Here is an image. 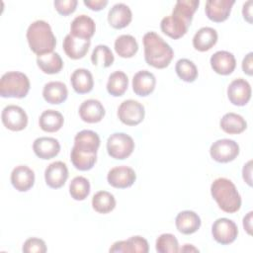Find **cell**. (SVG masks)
I'll return each instance as SVG.
<instances>
[{
  "mask_svg": "<svg viewBox=\"0 0 253 253\" xmlns=\"http://www.w3.org/2000/svg\"><path fill=\"white\" fill-rule=\"evenodd\" d=\"M199 5V0H178L175 3L172 14L161 20V31L173 40H178L185 36Z\"/></svg>",
  "mask_w": 253,
  "mask_h": 253,
  "instance_id": "6da1fadb",
  "label": "cell"
},
{
  "mask_svg": "<svg viewBox=\"0 0 253 253\" xmlns=\"http://www.w3.org/2000/svg\"><path fill=\"white\" fill-rule=\"evenodd\" d=\"M144 46V59L154 68L167 67L174 56L172 47L155 32H147L142 39Z\"/></svg>",
  "mask_w": 253,
  "mask_h": 253,
  "instance_id": "7a4b0ae2",
  "label": "cell"
},
{
  "mask_svg": "<svg viewBox=\"0 0 253 253\" xmlns=\"http://www.w3.org/2000/svg\"><path fill=\"white\" fill-rule=\"evenodd\" d=\"M27 41L31 50L38 56L52 52L56 39L49 24L43 20L33 22L27 30Z\"/></svg>",
  "mask_w": 253,
  "mask_h": 253,
  "instance_id": "3957f363",
  "label": "cell"
},
{
  "mask_svg": "<svg viewBox=\"0 0 253 253\" xmlns=\"http://www.w3.org/2000/svg\"><path fill=\"white\" fill-rule=\"evenodd\" d=\"M211 194L221 211L228 213L239 211L241 196L231 180L224 177L215 179L211 185Z\"/></svg>",
  "mask_w": 253,
  "mask_h": 253,
  "instance_id": "277c9868",
  "label": "cell"
},
{
  "mask_svg": "<svg viewBox=\"0 0 253 253\" xmlns=\"http://www.w3.org/2000/svg\"><path fill=\"white\" fill-rule=\"evenodd\" d=\"M30 79L19 71H8L0 79V96L3 98H25L30 91Z\"/></svg>",
  "mask_w": 253,
  "mask_h": 253,
  "instance_id": "5b68a950",
  "label": "cell"
},
{
  "mask_svg": "<svg viewBox=\"0 0 253 253\" xmlns=\"http://www.w3.org/2000/svg\"><path fill=\"white\" fill-rule=\"evenodd\" d=\"M134 149V141L131 136L125 132H114L108 137V154L118 160L127 158Z\"/></svg>",
  "mask_w": 253,
  "mask_h": 253,
  "instance_id": "8992f818",
  "label": "cell"
},
{
  "mask_svg": "<svg viewBox=\"0 0 253 253\" xmlns=\"http://www.w3.org/2000/svg\"><path fill=\"white\" fill-rule=\"evenodd\" d=\"M144 116L143 105L132 99L122 102L118 108V117L126 126H137L143 121Z\"/></svg>",
  "mask_w": 253,
  "mask_h": 253,
  "instance_id": "52a82bcc",
  "label": "cell"
},
{
  "mask_svg": "<svg viewBox=\"0 0 253 253\" xmlns=\"http://www.w3.org/2000/svg\"><path fill=\"white\" fill-rule=\"evenodd\" d=\"M211 158L219 163H227L234 160L239 154V145L229 138L217 139L210 148Z\"/></svg>",
  "mask_w": 253,
  "mask_h": 253,
  "instance_id": "ba28073f",
  "label": "cell"
},
{
  "mask_svg": "<svg viewBox=\"0 0 253 253\" xmlns=\"http://www.w3.org/2000/svg\"><path fill=\"white\" fill-rule=\"evenodd\" d=\"M211 234L217 243L228 245L235 241L238 235V227L233 220L226 217H220L212 223Z\"/></svg>",
  "mask_w": 253,
  "mask_h": 253,
  "instance_id": "9c48e42d",
  "label": "cell"
},
{
  "mask_svg": "<svg viewBox=\"0 0 253 253\" xmlns=\"http://www.w3.org/2000/svg\"><path fill=\"white\" fill-rule=\"evenodd\" d=\"M1 120L4 126L12 131L23 130L28 125L27 113L17 105L6 106L2 110Z\"/></svg>",
  "mask_w": 253,
  "mask_h": 253,
  "instance_id": "30bf717a",
  "label": "cell"
},
{
  "mask_svg": "<svg viewBox=\"0 0 253 253\" xmlns=\"http://www.w3.org/2000/svg\"><path fill=\"white\" fill-rule=\"evenodd\" d=\"M136 174L134 170L128 166L122 165L112 168L107 175L108 183L117 189H126L135 182Z\"/></svg>",
  "mask_w": 253,
  "mask_h": 253,
  "instance_id": "8fae6325",
  "label": "cell"
},
{
  "mask_svg": "<svg viewBox=\"0 0 253 253\" xmlns=\"http://www.w3.org/2000/svg\"><path fill=\"white\" fill-rule=\"evenodd\" d=\"M251 86L243 78H237L230 82L227 87V97L235 106H245L251 99Z\"/></svg>",
  "mask_w": 253,
  "mask_h": 253,
  "instance_id": "7c38bea8",
  "label": "cell"
},
{
  "mask_svg": "<svg viewBox=\"0 0 253 253\" xmlns=\"http://www.w3.org/2000/svg\"><path fill=\"white\" fill-rule=\"evenodd\" d=\"M234 3V0H208L205 6L206 15L211 21L221 23L229 17Z\"/></svg>",
  "mask_w": 253,
  "mask_h": 253,
  "instance_id": "4fadbf2b",
  "label": "cell"
},
{
  "mask_svg": "<svg viewBox=\"0 0 253 253\" xmlns=\"http://www.w3.org/2000/svg\"><path fill=\"white\" fill-rule=\"evenodd\" d=\"M68 179V168L62 161L50 163L44 170V180L51 189L61 188Z\"/></svg>",
  "mask_w": 253,
  "mask_h": 253,
  "instance_id": "5bb4252c",
  "label": "cell"
},
{
  "mask_svg": "<svg viewBox=\"0 0 253 253\" xmlns=\"http://www.w3.org/2000/svg\"><path fill=\"white\" fill-rule=\"evenodd\" d=\"M10 180L17 191L27 192L35 184V173L27 165H18L12 170Z\"/></svg>",
  "mask_w": 253,
  "mask_h": 253,
  "instance_id": "9a60e30c",
  "label": "cell"
},
{
  "mask_svg": "<svg viewBox=\"0 0 253 253\" xmlns=\"http://www.w3.org/2000/svg\"><path fill=\"white\" fill-rule=\"evenodd\" d=\"M100 142V137L97 132L90 129H83L76 133L73 147L84 153L97 154Z\"/></svg>",
  "mask_w": 253,
  "mask_h": 253,
  "instance_id": "2e32d148",
  "label": "cell"
},
{
  "mask_svg": "<svg viewBox=\"0 0 253 253\" xmlns=\"http://www.w3.org/2000/svg\"><path fill=\"white\" fill-rule=\"evenodd\" d=\"M33 150L39 158L48 160L59 153L60 143L54 137L42 136L35 139L33 143Z\"/></svg>",
  "mask_w": 253,
  "mask_h": 253,
  "instance_id": "e0dca14e",
  "label": "cell"
},
{
  "mask_svg": "<svg viewBox=\"0 0 253 253\" xmlns=\"http://www.w3.org/2000/svg\"><path fill=\"white\" fill-rule=\"evenodd\" d=\"M210 62L213 71L220 75H229L236 67L234 55L226 50H218L214 52L211 56Z\"/></svg>",
  "mask_w": 253,
  "mask_h": 253,
  "instance_id": "ac0fdd59",
  "label": "cell"
},
{
  "mask_svg": "<svg viewBox=\"0 0 253 253\" xmlns=\"http://www.w3.org/2000/svg\"><path fill=\"white\" fill-rule=\"evenodd\" d=\"M109 251L123 253H147L149 251V246L145 238L135 235L126 240L116 241Z\"/></svg>",
  "mask_w": 253,
  "mask_h": 253,
  "instance_id": "d6986e66",
  "label": "cell"
},
{
  "mask_svg": "<svg viewBox=\"0 0 253 253\" xmlns=\"http://www.w3.org/2000/svg\"><path fill=\"white\" fill-rule=\"evenodd\" d=\"M91 41L75 38L68 34L63 40V50L65 54L71 59H80L84 57L90 47Z\"/></svg>",
  "mask_w": 253,
  "mask_h": 253,
  "instance_id": "ffe728a7",
  "label": "cell"
},
{
  "mask_svg": "<svg viewBox=\"0 0 253 253\" xmlns=\"http://www.w3.org/2000/svg\"><path fill=\"white\" fill-rule=\"evenodd\" d=\"M105 108L99 100H85L79 107V116L81 120L88 124H95L102 121L105 117Z\"/></svg>",
  "mask_w": 253,
  "mask_h": 253,
  "instance_id": "44dd1931",
  "label": "cell"
},
{
  "mask_svg": "<svg viewBox=\"0 0 253 253\" xmlns=\"http://www.w3.org/2000/svg\"><path fill=\"white\" fill-rule=\"evenodd\" d=\"M156 85V78L148 70H140L132 77V90L137 96L146 97L150 95Z\"/></svg>",
  "mask_w": 253,
  "mask_h": 253,
  "instance_id": "7402d4cb",
  "label": "cell"
},
{
  "mask_svg": "<svg viewBox=\"0 0 253 253\" xmlns=\"http://www.w3.org/2000/svg\"><path fill=\"white\" fill-rule=\"evenodd\" d=\"M96 31V25L94 20L85 15H79L73 19L70 25V35L75 38L90 40Z\"/></svg>",
  "mask_w": 253,
  "mask_h": 253,
  "instance_id": "603a6c76",
  "label": "cell"
},
{
  "mask_svg": "<svg viewBox=\"0 0 253 253\" xmlns=\"http://www.w3.org/2000/svg\"><path fill=\"white\" fill-rule=\"evenodd\" d=\"M132 20L130 8L125 3L115 4L108 13V22L114 29H123L129 25Z\"/></svg>",
  "mask_w": 253,
  "mask_h": 253,
  "instance_id": "cb8c5ba5",
  "label": "cell"
},
{
  "mask_svg": "<svg viewBox=\"0 0 253 253\" xmlns=\"http://www.w3.org/2000/svg\"><path fill=\"white\" fill-rule=\"evenodd\" d=\"M201 217L193 211H183L175 218L176 228L183 234H192L201 226Z\"/></svg>",
  "mask_w": 253,
  "mask_h": 253,
  "instance_id": "d4e9b609",
  "label": "cell"
},
{
  "mask_svg": "<svg viewBox=\"0 0 253 253\" xmlns=\"http://www.w3.org/2000/svg\"><path fill=\"white\" fill-rule=\"evenodd\" d=\"M67 96L68 90L63 82L50 81L43 86L42 97L49 104L59 105L67 99Z\"/></svg>",
  "mask_w": 253,
  "mask_h": 253,
  "instance_id": "484cf974",
  "label": "cell"
},
{
  "mask_svg": "<svg viewBox=\"0 0 253 253\" xmlns=\"http://www.w3.org/2000/svg\"><path fill=\"white\" fill-rule=\"evenodd\" d=\"M73 90L78 94H86L92 91L94 87V79L92 73L85 68H77L70 77Z\"/></svg>",
  "mask_w": 253,
  "mask_h": 253,
  "instance_id": "4316f807",
  "label": "cell"
},
{
  "mask_svg": "<svg viewBox=\"0 0 253 253\" xmlns=\"http://www.w3.org/2000/svg\"><path fill=\"white\" fill-rule=\"evenodd\" d=\"M217 33L213 28L203 27L193 38V46L199 51L210 50L217 42Z\"/></svg>",
  "mask_w": 253,
  "mask_h": 253,
  "instance_id": "83f0119b",
  "label": "cell"
},
{
  "mask_svg": "<svg viewBox=\"0 0 253 253\" xmlns=\"http://www.w3.org/2000/svg\"><path fill=\"white\" fill-rule=\"evenodd\" d=\"M220 128L229 134H238L243 132L247 127L245 119L236 113H226L219 121Z\"/></svg>",
  "mask_w": 253,
  "mask_h": 253,
  "instance_id": "f1b7e54d",
  "label": "cell"
},
{
  "mask_svg": "<svg viewBox=\"0 0 253 253\" xmlns=\"http://www.w3.org/2000/svg\"><path fill=\"white\" fill-rule=\"evenodd\" d=\"M64 124V118L61 113L55 110L43 111L39 119L40 127L45 132H55L59 130Z\"/></svg>",
  "mask_w": 253,
  "mask_h": 253,
  "instance_id": "f546056e",
  "label": "cell"
},
{
  "mask_svg": "<svg viewBox=\"0 0 253 253\" xmlns=\"http://www.w3.org/2000/svg\"><path fill=\"white\" fill-rule=\"evenodd\" d=\"M37 64L45 74L58 73L63 67L61 56L57 52H49L37 57Z\"/></svg>",
  "mask_w": 253,
  "mask_h": 253,
  "instance_id": "4dcf8cb0",
  "label": "cell"
},
{
  "mask_svg": "<svg viewBox=\"0 0 253 253\" xmlns=\"http://www.w3.org/2000/svg\"><path fill=\"white\" fill-rule=\"evenodd\" d=\"M117 54L124 58L132 57L138 50V43L131 35H121L115 41Z\"/></svg>",
  "mask_w": 253,
  "mask_h": 253,
  "instance_id": "1f68e13d",
  "label": "cell"
},
{
  "mask_svg": "<svg viewBox=\"0 0 253 253\" xmlns=\"http://www.w3.org/2000/svg\"><path fill=\"white\" fill-rule=\"evenodd\" d=\"M107 91L114 97L123 96L128 87V78L124 71L117 70L113 72L107 82Z\"/></svg>",
  "mask_w": 253,
  "mask_h": 253,
  "instance_id": "d6a6232c",
  "label": "cell"
},
{
  "mask_svg": "<svg viewBox=\"0 0 253 253\" xmlns=\"http://www.w3.org/2000/svg\"><path fill=\"white\" fill-rule=\"evenodd\" d=\"M92 207L99 213H108L116 208V199L107 191H99L92 198Z\"/></svg>",
  "mask_w": 253,
  "mask_h": 253,
  "instance_id": "836d02e7",
  "label": "cell"
},
{
  "mask_svg": "<svg viewBox=\"0 0 253 253\" xmlns=\"http://www.w3.org/2000/svg\"><path fill=\"white\" fill-rule=\"evenodd\" d=\"M178 77L188 83L194 82L198 77V68L196 64L188 58H180L175 65Z\"/></svg>",
  "mask_w": 253,
  "mask_h": 253,
  "instance_id": "e575fe53",
  "label": "cell"
},
{
  "mask_svg": "<svg viewBox=\"0 0 253 253\" xmlns=\"http://www.w3.org/2000/svg\"><path fill=\"white\" fill-rule=\"evenodd\" d=\"M70 160L73 166L80 171H88L93 168L97 161V154H88L72 147Z\"/></svg>",
  "mask_w": 253,
  "mask_h": 253,
  "instance_id": "d590c367",
  "label": "cell"
},
{
  "mask_svg": "<svg viewBox=\"0 0 253 253\" xmlns=\"http://www.w3.org/2000/svg\"><path fill=\"white\" fill-rule=\"evenodd\" d=\"M90 182L83 176H77L69 184V194L75 201H83L90 194Z\"/></svg>",
  "mask_w": 253,
  "mask_h": 253,
  "instance_id": "8d00e7d4",
  "label": "cell"
},
{
  "mask_svg": "<svg viewBox=\"0 0 253 253\" xmlns=\"http://www.w3.org/2000/svg\"><path fill=\"white\" fill-rule=\"evenodd\" d=\"M115 60L114 54L109 46L105 44H98L91 54V61L95 66L109 67Z\"/></svg>",
  "mask_w": 253,
  "mask_h": 253,
  "instance_id": "74e56055",
  "label": "cell"
},
{
  "mask_svg": "<svg viewBox=\"0 0 253 253\" xmlns=\"http://www.w3.org/2000/svg\"><path fill=\"white\" fill-rule=\"evenodd\" d=\"M155 249L158 253H176L179 252V243L172 233H163L157 237Z\"/></svg>",
  "mask_w": 253,
  "mask_h": 253,
  "instance_id": "f35d334b",
  "label": "cell"
},
{
  "mask_svg": "<svg viewBox=\"0 0 253 253\" xmlns=\"http://www.w3.org/2000/svg\"><path fill=\"white\" fill-rule=\"evenodd\" d=\"M22 250L25 253H44L46 252L47 248L45 242L42 239L38 237H31L24 242Z\"/></svg>",
  "mask_w": 253,
  "mask_h": 253,
  "instance_id": "ab89813d",
  "label": "cell"
},
{
  "mask_svg": "<svg viewBox=\"0 0 253 253\" xmlns=\"http://www.w3.org/2000/svg\"><path fill=\"white\" fill-rule=\"evenodd\" d=\"M78 4L77 0H55L53 2L55 10L63 16L70 15L76 10Z\"/></svg>",
  "mask_w": 253,
  "mask_h": 253,
  "instance_id": "60d3db41",
  "label": "cell"
},
{
  "mask_svg": "<svg viewBox=\"0 0 253 253\" xmlns=\"http://www.w3.org/2000/svg\"><path fill=\"white\" fill-rule=\"evenodd\" d=\"M83 3L90 10L101 11L108 5V0H84Z\"/></svg>",
  "mask_w": 253,
  "mask_h": 253,
  "instance_id": "b9f144b4",
  "label": "cell"
},
{
  "mask_svg": "<svg viewBox=\"0 0 253 253\" xmlns=\"http://www.w3.org/2000/svg\"><path fill=\"white\" fill-rule=\"evenodd\" d=\"M253 52H249L245 55V57L242 60V70L245 74L252 76L253 74Z\"/></svg>",
  "mask_w": 253,
  "mask_h": 253,
  "instance_id": "7bdbcfd3",
  "label": "cell"
},
{
  "mask_svg": "<svg viewBox=\"0 0 253 253\" xmlns=\"http://www.w3.org/2000/svg\"><path fill=\"white\" fill-rule=\"evenodd\" d=\"M252 160H249L246 164H244L242 169L243 180L251 187L252 186Z\"/></svg>",
  "mask_w": 253,
  "mask_h": 253,
  "instance_id": "ee69618b",
  "label": "cell"
},
{
  "mask_svg": "<svg viewBox=\"0 0 253 253\" xmlns=\"http://www.w3.org/2000/svg\"><path fill=\"white\" fill-rule=\"evenodd\" d=\"M252 4L253 2L251 0H248L243 4V8H242L243 18L249 24H252Z\"/></svg>",
  "mask_w": 253,
  "mask_h": 253,
  "instance_id": "f6af8a7d",
  "label": "cell"
},
{
  "mask_svg": "<svg viewBox=\"0 0 253 253\" xmlns=\"http://www.w3.org/2000/svg\"><path fill=\"white\" fill-rule=\"evenodd\" d=\"M252 214H253V211H249L243 217V227L249 235L252 234Z\"/></svg>",
  "mask_w": 253,
  "mask_h": 253,
  "instance_id": "bcb514c9",
  "label": "cell"
},
{
  "mask_svg": "<svg viewBox=\"0 0 253 253\" xmlns=\"http://www.w3.org/2000/svg\"><path fill=\"white\" fill-rule=\"evenodd\" d=\"M179 251H181V252H191V251H193V252H199V249L198 248H196V247H194L192 244H185L182 248H179Z\"/></svg>",
  "mask_w": 253,
  "mask_h": 253,
  "instance_id": "7dc6e473",
  "label": "cell"
}]
</instances>
